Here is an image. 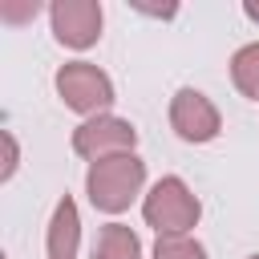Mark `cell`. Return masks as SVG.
Wrapping results in <instances>:
<instances>
[{"mask_svg": "<svg viewBox=\"0 0 259 259\" xmlns=\"http://www.w3.org/2000/svg\"><path fill=\"white\" fill-rule=\"evenodd\" d=\"M142 182H146V162L138 154H117V158H101L89 166L85 174V190H89V202L105 214H121L138 194H142Z\"/></svg>", "mask_w": 259, "mask_h": 259, "instance_id": "1", "label": "cell"}, {"mask_svg": "<svg viewBox=\"0 0 259 259\" xmlns=\"http://www.w3.org/2000/svg\"><path fill=\"white\" fill-rule=\"evenodd\" d=\"M142 214H146V223H150L158 235H186V231L198 223L202 206H198L194 190H190L178 174H166V178H158V182L150 186V194L142 198Z\"/></svg>", "mask_w": 259, "mask_h": 259, "instance_id": "2", "label": "cell"}, {"mask_svg": "<svg viewBox=\"0 0 259 259\" xmlns=\"http://www.w3.org/2000/svg\"><path fill=\"white\" fill-rule=\"evenodd\" d=\"M57 93L69 109L85 113V117H101L113 105V81L89 65V61H69L57 69Z\"/></svg>", "mask_w": 259, "mask_h": 259, "instance_id": "3", "label": "cell"}, {"mask_svg": "<svg viewBox=\"0 0 259 259\" xmlns=\"http://www.w3.org/2000/svg\"><path fill=\"white\" fill-rule=\"evenodd\" d=\"M138 146V130L125 121V117H113V113H101V117H85L77 130H73V150L81 158L101 162V158H117V154H134Z\"/></svg>", "mask_w": 259, "mask_h": 259, "instance_id": "4", "label": "cell"}, {"mask_svg": "<svg viewBox=\"0 0 259 259\" xmlns=\"http://www.w3.org/2000/svg\"><path fill=\"white\" fill-rule=\"evenodd\" d=\"M170 125L182 142H214L219 130H223V117L214 109V101L198 89H178L174 101H170Z\"/></svg>", "mask_w": 259, "mask_h": 259, "instance_id": "5", "label": "cell"}, {"mask_svg": "<svg viewBox=\"0 0 259 259\" xmlns=\"http://www.w3.org/2000/svg\"><path fill=\"white\" fill-rule=\"evenodd\" d=\"M53 36L69 49H89L101 36V4L97 0H57L49 8Z\"/></svg>", "mask_w": 259, "mask_h": 259, "instance_id": "6", "label": "cell"}, {"mask_svg": "<svg viewBox=\"0 0 259 259\" xmlns=\"http://www.w3.org/2000/svg\"><path fill=\"white\" fill-rule=\"evenodd\" d=\"M77 243H81V214L77 202L65 194L49 219V259H77Z\"/></svg>", "mask_w": 259, "mask_h": 259, "instance_id": "7", "label": "cell"}, {"mask_svg": "<svg viewBox=\"0 0 259 259\" xmlns=\"http://www.w3.org/2000/svg\"><path fill=\"white\" fill-rule=\"evenodd\" d=\"M93 259H142V239L125 223H105L97 231Z\"/></svg>", "mask_w": 259, "mask_h": 259, "instance_id": "8", "label": "cell"}, {"mask_svg": "<svg viewBox=\"0 0 259 259\" xmlns=\"http://www.w3.org/2000/svg\"><path fill=\"white\" fill-rule=\"evenodd\" d=\"M231 81H235V89H239L243 97L259 101V40L243 45V49L231 57Z\"/></svg>", "mask_w": 259, "mask_h": 259, "instance_id": "9", "label": "cell"}, {"mask_svg": "<svg viewBox=\"0 0 259 259\" xmlns=\"http://www.w3.org/2000/svg\"><path fill=\"white\" fill-rule=\"evenodd\" d=\"M154 259H206V247L190 235H158Z\"/></svg>", "mask_w": 259, "mask_h": 259, "instance_id": "10", "label": "cell"}, {"mask_svg": "<svg viewBox=\"0 0 259 259\" xmlns=\"http://www.w3.org/2000/svg\"><path fill=\"white\" fill-rule=\"evenodd\" d=\"M4 150H8V162H4V170H0V178L8 182V178L16 174V158H20V154H16V138H12V134H4Z\"/></svg>", "mask_w": 259, "mask_h": 259, "instance_id": "11", "label": "cell"}, {"mask_svg": "<svg viewBox=\"0 0 259 259\" xmlns=\"http://www.w3.org/2000/svg\"><path fill=\"white\" fill-rule=\"evenodd\" d=\"M243 12H247V16L255 20V24H259V4H243Z\"/></svg>", "mask_w": 259, "mask_h": 259, "instance_id": "12", "label": "cell"}, {"mask_svg": "<svg viewBox=\"0 0 259 259\" xmlns=\"http://www.w3.org/2000/svg\"><path fill=\"white\" fill-rule=\"evenodd\" d=\"M247 259H259V255H247Z\"/></svg>", "mask_w": 259, "mask_h": 259, "instance_id": "13", "label": "cell"}]
</instances>
